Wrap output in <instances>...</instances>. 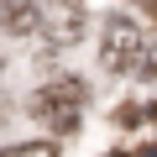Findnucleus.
I'll return each mask as SVG.
<instances>
[{
	"instance_id": "nucleus-5",
	"label": "nucleus",
	"mask_w": 157,
	"mask_h": 157,
	"mask_svg": "<svg viewBox=\"0 0 157 157\" xmlns=\"http://www.w3.org/2000/svg\"><path fill=\"white\" fill-rule=\"evenodd\" d=\"M141 78H157V47H147V58H141Z\"/></svg>"
},
{
	"instance_id": "nucleus-2",
	"label": "nucleus",
	"mask_w": 157,
	"mask_h": 157,
	"mask_svg": "<svg viewBox=\"0 0 157 157\" xmlns=\"http://www.w3.org/2000/svg\"><path fill=\"white\" fill-rule=\"evenodd\" d=\"M84 100H89V89L78 84V78H52V84L37 94V115H47L58 131H78V110H84Z\"/></svg>"
},
{
	"instance_id": "nucleus-4",
	"label": "nucleus",
	"mask_w": 157,
	"mask_h": 157,
	"mask_svg": "<svg viewBox=\"0 0 157 157\" xmlns=\"http://www.w3.org/2000/svg\"><path fill=\"white\" fill-rule=\"evenodd\" d=\"M0 32H11V37L42 32V6L37 0H6V6H0Z\"/></svg>"
},
{
	"instance_id": "nucleus-3",
	"label": "nucleus",
	"mask_w": 157,
	"mask_h": 157,
	"mask_svg": "<svg viewBox=\"0 0 157 157\" xmlns=\"http://www.w3.org/2000/svg\"><path fill=\"white\" fill-rule=\"evenodd\" d=\"M42 37H47V47H78L84 42V11L73 0H47L42 6Z\"/></svg>"
},
{
	"instance_id": "nucleus-1",
	"label": "nucleus",
	"mask_w": 157,
	"mask_h": 157,
	"mask_svg": "<svg viewBox=\"0 0 157 157\" xmlns=\"http://www.w3.org/2000/svg\"><path fill=\"white\" fill-rule=\"evenodd\" d=\"M141 58H147L141 26L131 16H110L105 32H100V68L105 73H131V68H141Z\"/></svg>"
},
{
	"instance_id": "nucleus-8",
	"label": "nucleus",
	"mask_w": 157,
	"mask_h": 157,
	"mask_svg": "<svg viewBox=\"0 0 157 157\" xmlns=\"http://www.w3.org/2000/svg\"><path fill=\"white\" fill-rule=\"evenodd\" d=\"M0 6H6V0H0Z\"/></svg>"
},
{
	"instance_id": "nucleus-6",
	"label": "nucleus",
	"mask_w": 157,
	"mask_h": 157,
	"mask_svg": "<svg viewBox=\"0 0 157 157\" xmlns=\"http://www.w3.org/2000/svg\"><path fill=\"white\" fill-rule=\"evenodd\" d=\"M141 157H157V147H147V152H141Z\"/></svg>"
},
{
	"instance_id": "nucleus-7",
	"label": "nucleus",
	"mask_w": 157,
	"mask_h": 157,
	"mask_svg": "<svg viewBox=\"0 0 157 157\" xmlns=\"http://www.w3.org/2000/svg\"><path fill=\"white\" fill-rule=\"evenodd\" d=\"M0 68H6V58H0Z\"/></svg>"
}]
</instances>
